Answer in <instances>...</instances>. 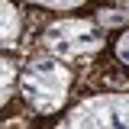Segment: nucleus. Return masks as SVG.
I'll use <instances>...</instances> for the list:
<instances>
[{"instance_id":"obj_1","label":"nucleus","mask_w":129,"mask_h":129,"mask_svg":"<svg viewBox=\"0 0 129 129\" xmlns=\"http://www.w3.org/2000/svg\"><path fill=\"white\" fill-rule=\"evenodd\" d=\"M71 87V71L58 55H39L23 68L19 94L36 113H58Z\"/></svg>"},{"instance_id":"obj_5","label":"nucleus","mask_w":129,"mask_h":129,"mask_svg":"<svg viewBox=\"0 0 129 129\" xmlns=\"http://www.w3.org/2000/svg\"><path fill=\"white\" fill-rule=\"evenodd\" d=\"M97 23L107 26V29H113V26H126V23H129V13H126V10H113V7H107V10L97 13Z\"/></svg>"},{"instance_id":"obj_7","label":"nucleus","mask_w":129,"mask_h":129,"mask_svg":"<svg viewBox=\"0 0 129 129\" xmlns=\"http://www.w3.org/2000/svg\"><path fill=\"white\" fill-rule=\"evenodd\" d=\"M113 52H116V58H119V61H123V64L129 68V29L123 32L119 39H116V45H113Z\"/></svg>"},{"instance_id":"obj_4","label":"nucleus","mask_w":129,"mask_h":129,"mask_svg":"<svg viewBox=\"0 0 129 129\" xmlns=\"http://www.w3.org/2000/svg\"><path fill=\"white\" fill-rule=\"evenodd\" d=\"M19 29H23V16L13 7V0H3V29H0V45L13 48L16 39H19Z\"/></svg>"},{"instance_id":"obj_2","label":"nucleus","mask_w":129,"mask_h":129,"mask_svg":"<svg viewBox=\"0 0 129 129\" xmlns=\"http://www.w3.org/2000/svg\"><path fill=\"white\" fill-rule=\"evenodd\" d=\"M103 45V32L100 23L90 19H78V16H64L58 23H52L45 29V48L58 58H81V55H90Z\"/></svg>"},{"instance_id":"obj_8","label":"nucleus","mask_w":129,"mask_h":129,"mask_svg":"<svg viewBox=\"0 0 129 129\" xmlns=\"http://www.w3.org/2000/svg\"><path fill=\"white\" fill-rule=\"evenodd\" d=\"M29 3H39V7H52V10H74L84 0H29Z\"/></svg>"},{"instance_id":"obj_6","label":"nucleus","mask_w":129,"mask_h":129,"mask_svg":"<svg viewBox=\"0 0 129 129\" xmlns=\"http://www.w3.org/2000/svg\"><path fill=\"white\" fill-rule=\"evenodd\" d=\"M3 90H0V103H10V94H13V81H16V64L10 58H3Z\"/></svg>"},{"instance_id":"obj_3","label":"nucleus","mask_w":129,"mask_h":129,"mask_svg":"<svg viewBox=\"0 0 129 129\" xmlns=\"http://www.w3.org/2000/svg\"><path fill=\"white\" fill-rule=\"evenodd\" d=\"M61 126H129V94H100L74 107Z\"/></svg>"}]
</instances>
